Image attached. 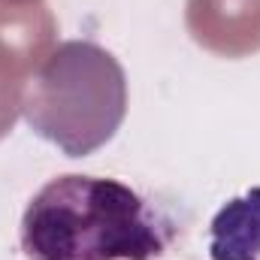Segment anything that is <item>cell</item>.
<instances>
[{
	"instance_id": "obj_3",
	"label": "cell",
	"mask_w": 260,
	"mask_h": 260,
	"mask_svg": "<svg viewBox=\"0 0 260 260\" xmlns=\"http://www.w3.org/2000/svg\"><path fill=\"white\" fill-rule=\"evenodd\" d=\"M24 15H27V9L0 6V136L15 124V118L21 112L24 85L30 79L27 70H30V64H37V58H30V52L43 49V43H46V40H34L40 24L24 34H9L18 27V21Z\"/></svg>"
},
{
	"instance_id": "obj_2",
	"label": "cell",
	"mask_w": 260,
	"mask_h": 260,
	"mask_svg": "<svg viewBox=\"0 0 260 260\" xmlns=\"http://www.w3.org/2000/svg\"><path fill=\"white\" fill-rule=\"evenodd\" d=\"M124 112V70L106 49L88 40L55 46L30 73L21 97L27 124L70 157H85L106 145Z\"/></svg>"
},
{
	"instance_id": "obj_1",
	"label": "cell",
	"mask_w": 260,
	"mask_h": 260,
	"mask_svg": "<svg viewBox=\"0 0 260 260\" xmlns=\"http://www.w3.org/2000/svg\"><path fill=\"white\" fill-rule=\"evenodd\" d=\"M173 236V218L142 194L82 173L46 182L21 215L27 260H154Z\"/></svg>"
}]
</instances>
